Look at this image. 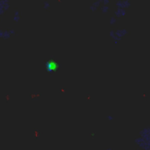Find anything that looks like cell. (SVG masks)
I'll list each match as a JSON object with an SVG mask.
<instances>
[{
	"mask_svg": "<svg viewBox=\"0 0 150 150\" xmlns=\"http://www.w3.org/2000/svg\"><path fill=\"white\" fill-rule=\"evenodd\" d=\"M131 6V0H117L116 2V7L117 9H122L126 10Z\"/></svg>",
	"mask_w": 150,
	"mask_h": 150,
	"instance_id": "7a4b0ae2",
	"label": "cell"
},
{
	"mask_svg": "<svg viewBox=\"0 0 150 150\" xmlns=\"http://www.w3.org/2000/svg\"><path fill=\"white\" fill-rule=\"evenodd\" d=\"M128 33L129 32L125 28H122V29H117V30H111L110 33V35L111 39L117 44L119 41H121L124 37H125L128 35Z\"/></svg>",
	"mask_w": 150,
	"mask_h": 150,
	"instance_id": "6da1fadb",
	"label": "cell"
}]
</instances>
